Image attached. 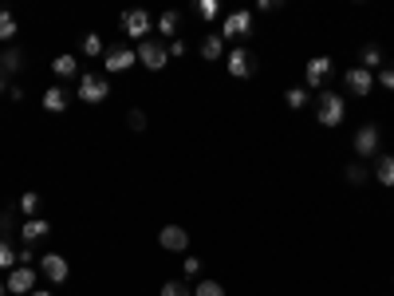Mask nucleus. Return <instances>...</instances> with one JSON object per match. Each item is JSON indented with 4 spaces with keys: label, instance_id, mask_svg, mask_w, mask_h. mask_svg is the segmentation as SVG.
Returning <instances> with one entry per match:
<instances>
[{
    "label": "nucleus",
    "instance_id": "e433bc0d",
    "mask_svg": "<svg viewBox=\"0 0 394 296\" xmlns=\"http://www.w3.org/2000/svg\"><path fill=\"white\" fill-rule=\"evenodd\" d=\"M4 292H8V288H4V280H0V296H4Z\"/></svg>",
    "mask_w": 394,
    "mask_h": 296
},
{
    "label": "nucleus",
    "instance_id": "b1692460",
    "mask_svg": "<svg viewBox=\"0 0 394 296\" xmlns=\"http://www.w3.org/2000/svg\"><path fill=\"white\" fill-rule=\"evenodd\" d=\"M162 296H193V285H186V280H166Z\"/></svg>",
    "mask_w": 394,
    "mask_h": 296
},
{
    "label": "nucleus",
    "instance_id": "4be33fe9",
    "mask_svg": "<svg viewBox=\"0 0 394 296\" xmlns=\"http://www.w3.org/2000/svg\"><path fill=\"white\" fill-rule=\"evenodd\" d=\"M83 56H103V36H99V32H87V36H83Z\"/></svg>",
    "mask_w": 394,
    "mask_h": 296
},
{
    "label": "nucleus",
    "instance_id": "6ab92c4d",
    "mask_svg": "<svg viewBox=\"0 0 394 296\" xmlns=\"http://www.w3.org/2000/svg\"><path fill=\"white\" fill-rule=\"evenodd\" d=\"M359 68H367L374 75V68H383V51H379V44H367L363 56H359Z\"/></svg>",
    "mask_w": 394,
    "mask_h": 296
},
{
    "label": "nucleus",
    "instance_id": "c756f323",
    "mask_svg": "<svg viewBox=\"0 0 394 296\" xmlns=\"http://www.w3.org/2000/svg\"><path fill=\"white\" fill-rule=\"evenodd\" d=\"M127 127H130V130H146V111H142V107H130Z\"/></svg>",
    "mask_w": 394,
    "mask_h": 296
},
{
    "label": "nucleus",
    "instance_id": "423d86ee",
    "mask_svg": "<svg viewBox=\"0 0 394 296\" xmlns=\"http://www.w3.org/2000/svg\"><path fill=\"white\" fill-rule=\"evenodd\" d=\"M4 288L16 292V296H32V292H36V269H32V265H16L8 273V280H4Z\"/></svg>",
    "mask_w": 394,
    "mask_h": 296
},
{
    "label": "nucleus",
    "instance_id": "473e14b6",
    "mask_svg": "<svg viewBox=\"0 0 394 296\" xmlns=\"http://www.w3.org/2000/svg\"><path fill=\"white\" fill-rule=\"evenodd\" d=\"M174 56H186V39H170V59Z\"/></svg>",
    "mask_w": 394,
    "mask_h": 296
},
{
    "label": "nucleus",
    "instance_id": "0eeeda50",
    "mask_svg": "<svg viewBox=\"0 0 394 296\" xmlns=\"http://www.w3.org/2000/svg\"><path fill=\"white\" fill-rule=\"evenodd\" d=\"M39 273L48 276L51 285H63V280L71 276V265H68V257L63 253H44L39 257Z\"/></svg>",
    "mask_w": 394,
    "mask_h": 296
},
{
    "label": "nucleus",
    "instance_id": "ddd939ff",
    "mask_svg": "<svg viewBox=\"0 0 394 296\" xmlns=\"http://www.w3.org/2000/svg\"><path fill=\"white\" fill-rule=\"evenodd\" d=\"M331 75V59L327 56H315L307 59V68H304V79H307V87H324V79Z\"/></svg>",
    "mask_w": 394,
    "mask_h": 296
},
{
    "label": "nucleus",
    "instance_id": "9b49d317",
    "mask_svg": "<svg viewBox=\"0 0 394 296\" xmlns=\"http://www.w3.org/2000/svg\"><path fill=\"white\" fill-rule=\"evenodd\" d=\"M158 245L166 249V253H186V249H189V233L182 226H166L162 233H158Z\"/></svg>",
    "mask_w": 394,
    "mask_h": 296
},
{
    "label": "nucleus",
    "instance_id": "f3484780",
    "mask_svg": "<svg viewBox=\"0 0 394 296\" xmlns=\"http://www.w3.org/2000/svg\"><path fill=\"white\" fill-rule=\"evenodd\" d=\"M374 178L383 186H394V154H379L374 158Z\"/></svg>",
    "mask_w": 394,
    "mask_h": 296
},
{
    "label": "nucleus",
    "instance_id": "c9c22d12",
    "mask_svg": "<svg viewBox=\"0 0 394 296\" xmlns=\"http://www.w3.org/2000/svg\"><path fill=\"white\" fill-rule=\"evenodd\" d=\"M0 91H4V71H0Z\"/></svg>",
    "mask_w": 394,
    "mask_h": 296
},
{
    "label": "nucleus",
    "instance_id": "9d476101",
    "mask_svg": "<svg viewBox=\"0 0 394 296\" xmlns=\"http://www.w3.org/2000/svg\"><path fill=\"white\" fill-rule=\"evenodd\" d=\"M225 63H229V75H233V79H248V75L256 71L253 51H248V48H233V51H229V59H225Z\"/></svg>",
    "mask_w": 394,
    "mask_h": 296
},
{
    "label": "nucleus",
    "instance_id": "c85d7f7f",
    "mask_svg": "<svg viewBox=\"0 0 394 296\" xmlns=\"http://www.w3.org/2000/svg\"><path fill=\"white\" fill-rule=\"evenodd\" d=\"M217 12H221L217 0H197V16H201V20H217Z\"/></svg>",
    "mask_w": 394,
    "mask_h": 296
},
{
    "label": "nucleus",
    "instance_id": "bb28decb",
    "mask_svg": "<svg viewBox=\"0 0 394 296\" xmlns=\"http://www.w3.org/2000/svg\"><path fill=\"white\" fill-rule=\"evenodd\" d=\"M20 209H24L28 217H39V194L36 190H28V194L20 197Z\"/></svg>",
    "mask_w": 394,
    "mask_h": 296
},
{
    "label": "nucleus",
    "instance_id": "39448f33",
    "mask_svg": "<svg viewBox=\"0 0 394 296\" xmlns=\"http://www.w3.org/2000/svg\"><path fill=\"white\" fill-rule=\"evenodd\" d=\"M110 95V83L99 71H87V75H79V99L83 103H103Z\"/></svg>",
    "mask_w": 394,
    "mask_h": 296
},
{
    "label": "nucleus",
    "instance_id": "a211bd4d",
    "mask_svg": "<svg viewBox=\"0 0 394 296\" xmlns=\"http://www.w3.org/2000/svg\"><path fill=\"white\" fill-rule=\"evenodd\" d=\"M201 56H205V59H221V56H225V39H221V32H209V36L201 39Z\"/></svg>",
    "mask_w": 394,
    "mask_h": 296
},
{
    "label": "nucleus",
    "instance_id": "f704fd0d",
    "mask_svg": "<svg viewBox=\"0 0 394 296\" xmlns=\"http://www.w3.org/2000/svg\"><path fill=\"white\" fill-rule=\"evenodd\" d=\"M32 296H51V292H44V288H36V292H32Z\"/></svg>",
    "mask_w": 394,
    "mask_h": 296
},
{
    "label": "nucleus",
    "instance_id": "f03ea898",
    "mask_svg": "<svg viewBox=\"0 0 394 296\" xmlns=\"http://www.w3.org/2000/svg\"><path fill=\"white\" fill-rule=\"evenodd\" d=\"M138 63L146 71H162L170 63V48L162 39H142V44H138Z\"/></svg>",
    "mask_w": 394,
    "mask_h": 296
},
{
    "label": "nucleus",
    "instance_id": "393cba45",
    "mask_svg": "<svg viewBox=\"0 0 394 296\" xmlns=\"http://www.w3.org/2000/svg\"><path fill=\"white\" fill-rule=\"evenodd\" d=\"M284 103H288L292 111H300V107L307 103V91H304V87H288V91H284Z\"/></svg>",
    "mask_w": 394,
    "mask_h": 296
},
{
    "label": "nucleus",
    "instance_id": "4468645a",
    "mask_svg": "<svg viewBox=\"0 0 394 296\" xmlns=\"http://www.w3.org/2000/svg\"><path fill=\"white\" fill-rule=\"evenodd\" d=\"M48 221H44V217H28V221H24V226H20V237H24V245H36L39 237H48Z\"/></svg>",
    "mask_w": 394,
    "mask_h": 296
},
{
    "label": "nucleus",
    "instance_id": "a878e982",
    "mask_svg": "<svg viewBox=\"0 0 394 296\" xmlns=\"http://www.w3.org/2000/svg\"><path fill=\"white\" fill-rule=\"evenodd\" d=\"M0 269H16V253H12V245H8V237H0Z\"/></svg>",
    "mask_w": 394,
    "mask_h": 296
},
{
    "label": "nucleus",
    "instance_id": "6e6552de",
    "mask_svg": "<svg viewBox=\"0 0 394 296\" xmlns=\"http://www.w3.org/2000/svg\"><path fill=\"white\" fill-rule=\"evenodd\" d=\"M138 63V51L134 48H107L103 51V71L118 75V71H130Z\"/></svg>",
    "mask_w": 394,
    "mask_h": 296
},
{
    "label": "nucleus",
    "instance_id": "2eb2a0df",
    "mask_svg": "<svg viewBox=\"0 0 394 296\" xmlns=\"http://www.w3.org/2000/svg\"><path fill=\"white\" fill-rule=\"evenodd\" d=\"M20 68H24V51H20V48H4V51H0V71H4V75H16Z\"/></svg>",
    "mask_w": 394,
    "mask_h": 296
},
{
    "label": "nucleus",
    "instance_id": "cd10ccee",
    "mask_svg": "<svg viewBox=\"0 0 394 296\" xmlns=\"http://www.w3.org/2000/svg\"><path fill=\"white\" fill-rule=\"evenodd\" d=\"M193 296H225V288L217 285V280H197V285H193Z\"/></svg>",
    "mask_w": 394,
    "mask_h": 296
},
{
    "label": "nucleus",
    "instance_id": "7c9ffc66",
    "mask_svg": "<svg viewBox=\"0 0 394 296\" xmlns=\"http://www.w3.org/2000/svg\"><path fill=\"white\" fill-rule=\"evenodd\" d=\"M343 174H347V182H355V186H363V182H367V170L359 166V162H355V166H347Z\"/></svg>",
    "mask_w": 394,
    "mask_h": 296
},
{
    "label": "nucleus",
    "instance_id": "dca6fc26",
    "mask_svg": "<svg viewBox=\"0 0 394 296\" xmlns=\"http://www.w3.org/2000/svg\"><path fill=\"white\" fill-rule=\"evenodd\" d=\"M44 111H51V115L68 111V91H63V87H48V91H44Z\"/></svg>",
    "mask_w": 394,
    "mask_h": 296
},
{
    "label": "nucleus",
    "instance_id": "412c9836",
    "mask_svg": "<svg viewBox=\"0 0 394 296\" xmlns=\"http://www.w3.org/2000/svg\"><path fill=\"white\" fill-rule=\"evenodd\" d=\"M177 24H182L177 12H162V16H158V32H162L166 39H177Z\"/></svg>",
    "mask_w": 394,
    "mask_h": 296
},
{
    "label": "nucleus",
    "instance_id": "aec40b11",
    "mask_svg": "<svg viewBox=\"0 0 394 296\" xmlns=\"http://www.w3.org/2000/svg\"><path fill=\"white\" fill-rule=\"evenodd\" d=\"M75 68H79V63H75V56H68V51L51 59V71H56L59 79H71V75H75Z\"/></svg>",
    "mask_w": 394,
    "mask_h": 296
},
{
    "label": "nucleus",
    "instance_id": "2f4dec72",
    "mask_svg": "<svg viewBox=\"0 0 394 296\" xmlns=\"http://www.w3.org/2000/svg\"><path fill=\"white\" fill-rule=\"evenodd\" d=\"M379 83H383L386 91H394V63H386V68L379 71Z\"/></svg>",
    "mask_w": 394,
    "mask_h": 296
},
{
    "label": "nucleus",
    "instance_id": "72a5a7b5",
    "mask_svg": "<svg viewBox=\"0 0 394 296\" xmlns=\"http://www.w3.org/2000/svg\"><path fill=\"white\" fill-rule=\"evenodd\" d=\"M201 273V261H197V257H186V276H197Z\"/></svg>",
    "mask_w": 394,
    "mask_h": 296
},
{
    "label": "nucleus",
    "instance_id": "7ed1b4c3",
    "mask_svg": "<svg viewBox=\"0 0 394 296\" xmlns=\"http://www.w3.org/2000/svg\"><path fill=\"white\" fill-rule=\"evenodd\" d=\"M379 147H383L379 123H363V127L355 130V154L359 158H379Z\"/></svg>",
    "mask_w": 394,
    "mask_h": 296
},
{
    "label": "nucleus",
    "instance_id": "5701e85b",
    "mask_svg": "<svg viewBox=\"0 0 394 296\" xmlns=\"http://www.w3.org/2000/svg\"><path fill=\"white\" fill-rule=\"evenodd\" d=\"M16 36V16H12L8 8L0 12V39H4V44H8V39Z\"/></svg>",
    "mask_w": 394,
    "mask_h": 296
},
{
    "label": "nucleus",
    "instance_id": "20e7f679",
    "mask_svg": "<svg viewBox=\"0 0 394 296\" xmlns=\"http://www.w3.org/2000/svg\"><path fill=\"white\" fill-rule=\"evenodd\" d=\"M150 28H154V20H150V12L146 8H130V12H122V32H127L130 39H150Z\"/></svg>",
    "mask_w": 394,
    "mask_h": 296
},
{
    "label": "nucleus",
    "instance_id": "f8f14e48",
    "mask_svg": "<svg viewBox=\"0 0 394 296\" xmlns=\"http://www.w3.org/2000/svg\"><path fill=\"white\" fill-rule=\"evenodd\" d=\"M343 79H347V87H351L359 99L371 95V87H374V75H371L367 68H359V63H355V68H347V75H343Z\"/></svg>",
    "mask_w": 394,
    "mask_h": 296
},
{
    "label": "nucleus",
    "instance_id": "1a4fd4ad",
    "mask_svg": "<svg viewBox=\"0 0 394 296\" xmlns=\"http://www.w3.org/2000/svg\"><path fill=\"white\" fill-rule=\"evenodd\" d=\"M253 32V12H229L221 24V39H241Z\"/></svg>",
    "mask_w": 394,
    "mask_h": 296
},
{
    "label": "nucleus",
    "instance_id": "f257e3e1",
    "mask_svg": "<svg viewBox=\"0 0 394 296\" xmlns=\"http://www.w3.org/2000/svg\"><path fill=\"white\" fill-rule=\"evenodd\" d=\"M347 115V103L343 95H335V91H324L319 103H315V118H319V127H339Z\"/></svg>",
    "mask_w": 394,
    "mask_h": 296
}]
</instances>
